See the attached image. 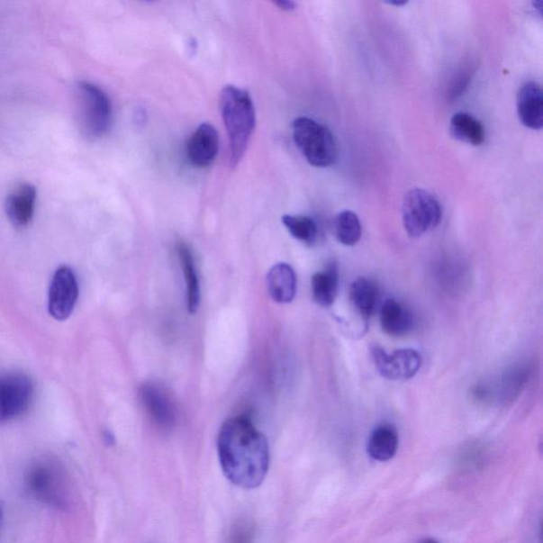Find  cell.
Listing matches in <instances>:
<instances>
[{
	"mask_svg": "<svg viewBox=\"0 0 543 543\" xmlns=\"http://www.w3.org/2000/svg\"><path fill=\"white\" fill-rule=\"evenodd\" d=\"M38 190L30 183H21L12 189L5 203V211L16 229L32 223L37 207Z\"/></svg>",
	"mask_w": 543,
	"mask_h": 543,
	"instance_id": "obj_10",
	"label": "cell"
},
{
	"mask_svg": "<svg viewBox=\"0 0 543 543\" xmlns=\"http://www.w3.org/2000/svg\"><path fill=\"white\" fill-rule=\"evenodd\" d=\"M77 111L82 128L88 136L98 139L109 132L113 107L109 95L95 83L81 81L76 87Z\"/></svg>",
	"mask_w": 543,
	"mask_h": 543,
	"instance_id": "obj_4",
	"label": "cell"
},
{
	"mask_svg": "<svg viewBox=\"0 0 543 543\" xmlns=\"http://www.w3.org/2000/svg\"><path fill=\"white\" fill-rule=\"evenodd\" d=\"M334 234L339 243L354 247L362 237V225L354 212L343 211L334 219Z\"/></svg>",
	"mask_w": 543,
	"mask_h": 543,
	"instance_id": "obj_21",
	"label": "cell"
},
{
	"mask_svg": "<svg viewBox=\"0 0 543 543\" xmlns=\"http://www.w3.org/2000/svg\"><path fill=\"white\" fill-rule=\"evenodd\" d=\"M380 325L391 337L407 336L414 328V316L403 303L390 298L381 306Z\"/></svg>",
	"mask_w": 543,
	"mask_h": 543,
	"instance_id": "obj_14",
	"label": "cell"
},
{
	"mask_svg": "<svg viewBox=\"0 0 543 543\" xmlns=\"http://www.w3.org/2000/svg\"><path fill=\"white\" fill-rule=\"evenodd\" d=\"M292 132L298 150L310 165L326 168L338 159V145L331 131L312 118L297 117Z\"/></svg>",
	"mask_w": 543,
	"mask_h": 543,
	"instance_id": "obj_3",
	"label": "cell"
},
{
	"mask_svg": "<svg viewBox=\"0 0 543 543\" xmlns=\"http://www.w3.org/2000/svg\"><path fill=\"white\" fill-rule=\"evenodd\" d=\"M140 398L149 416L159 428L168 430L175 426L176 419L175 407L160 387L153 384L143 385Z\"/></svg>",
	"mask_w": 543,
	"mask_h": 543,
	"instance_id": "obj_12",
	"label": "cell"
},
{
	"mask_svg": "<svg viewBox=\"0 0 543 543\" xmlns=\"http://www.w3.org/2000/svg\"><path fill=\"white\" fill-rule=\"evenodd\" d=\"M26 487L35 499L57 509L68 502L67 477L59 465L50 459L35 462L28 469Z\"/></svg>",
	"mask_w": 543,
	"mask_h": 543,
	"instance_id": "obj_5",
	"label": "cell"
},
{
	"mask_svg": "<svg viewBox=\"0 0 543 543\" xmlns=\"http://www.w3.org/2000/svg\"><path fill=\"white\" fill-rule=\"evenodd\" d=\"M79 298V284L73 268L63 266L52 276L48 292V312L53 319L65 321L74 312Z\"/></svg>",
	"mask_w": 543,
	"mask_h": 543,
	"instance_id": "obj_8",
	"label": "cell"
},
{
	"mask_svg": "<svg viewBox=\"0 0 543 543\" xmlns=\"http://www.w3.org/2000/svg\"><path fill=\"white\" fill-rule=\"evenodd\" d=\"M220 109L229 135L230 163L235 168L246 154L254 133L255 106L247 91L229 86L221 92Z\"/></svg>",
	"mask_w": 543,
	"mask_h": 543,
	"instance_id": "obj_2",
	"label": "cell"
},
{
	"mask_svg": "<svg viewBox=\"0 0 543 543\" xmlns=\"http://www.w3.org/2000/svg\"><path fill=\"white\" fill-rule=\"evenodd\" d=\"M421 543H439V542L433 538H427V539L421 541Z\"/></svg>",
	"mask_w": 543,
	"mask_h": 543,
	"instance_id": "obj_27",
	"label": "cell"
},
{
	"mask_svg": "<svg viewBox=\"0 0 543 543\" xmlns=\"http://www.w3.org/2000/svg\"><path fill=\"white\" fill-rule=\"evenodd\" d=\"M283 223L290 234L297 239V240L306 244H313L316 239H318V225L310 217L285 214L283 217Z\"/></svg>",
	"mask_w": 543,
	"mask_h": 543,
	"instance_id": "obj_22",
	"label": "cell"
},
{
	"mask_svg": "<svg viewBox=\"0 0 543 543\" xmlns=\"http://www.w3.org/2000/svg\"><path fill=\"white\" fill-rule=\"evenodd\" d=\"M177 253L184 271L185 282H186L188 312L195 313L200 305L201 290L194 255L185 243L178 244Z\"/></svg>",
	"mask_w": 543,
	"mask_h": 543,
	"instance_id": "obj_20",
	"label": "cell"
},
{
	"mask_svg": "<svg viewBox=\"0 0 543 543\" xmlns=\"http://www.w3.org/2000/svg\"><path fill=\"white\" fill-rule=\"evenodd\" d=\"M518 115L520 122L530 130L543 127V94L538 83H524L517 97Z\"/></svg>",
	"mask_w": 543,
	"mask_h": 543,
	"instance_id": "obj_13",
	"label": "cell"
},
{
	"mask_svg": "<svg viewBox=\"0 0 543 543\" xmlns=\"http://www.w3.org/2000/svg\"><path fill=\"white\" fill-rule=\"evenodd\" d=\"M529 379L527 367H515L504 376L500 386V397L510 402L515 399L523 390Z\"/></svg>",
	"mask_w": 543,
	"mask_h": 543,
	"instance_id": "obj_23",
	"label": "cell"
},
{
	"mask_svg": "<svg viewBox=\"0 0 543 543\" xmlns=\"http://www.w3.org/2000/svg\"><path fill=\"white\" fill-rule=\"evenodd\" d=\"M312 286L313 300L316 303L324 308L332 306L339 292L338 267L331 264L324 271L314 274Z\"/></svg>",
	"mask_w": 543,
	"mask_h": 543,
	"instance_id": "obj_18",
	"label": "cell"
},
{
	"mask_svg": "<svg viewBox=\"0 0 543 543\" xmlns=\"http://www.w3.org/2000/svg\"><path fill=\"white\" fill-rule=\"evenodd\" d=\"M276 5L284 11H294L296 8V4L289 2V0H282V2H277Z\"/></svg>",
	"mask_w": 543,
	"mask_h": 543,
	"instance_id": "obj_25",
	"label": "cell"
},
{
	"mask_svg": "<svg viewBox=\"0 0 543 543\" xmlns=\"http://www.w3.org/2000/svg\"><path fill=\"white\" fill-rule=\"evenodd\" d=\"M350 302L363 320L372 318L379 303V289L373 280L357 278L350 286Z\"/></svg>",
	"mask_w": 543,
	"mask_h": 543,
	"instance_id": "obj_17",
	"label": "cell"
},
{
	"mask_svg": "<svg viewBox=\"0 0 543 543\" xmlns=\"http://www.w3.org/2000/svg\"><path fill=\"white\" fill-rule=\"evenodd\" d=\"M450 132L459 141L471 146H481L485 141V128L469 113H457L450 122Z\"/></svg>",
	"mask_w": 543,
	"mask_h": 543,
	"instance_id": "obj_19",
	"label": "cell"
},
{
	"mask_svg": "<svg viewBox=\"0 0 543 543\" xmlns=\"http://www.w3.org/2000/svg\"><path fill=\"white\" fill-rule=\"evenodd\" d=\"M255 529L252 523L239 521L232 527L229 543H253Z\"/></svg>",
	"mask_w": 543,
	"mask_h": 543,
	"instance_id": "obj_24",
	"label": "cell"
},
{
	"mask_svg": "<svg viewBox=\"0 0 543 543\" xmlns=\"http://www.w3.org/2000/svg\"><path fill=\"white\" fill-rule=\"evenodd\" d=\"M372 356L381 377L392 381L413 378L419 373L422 363L421 356L414 349H399L390 355L385 349L375 346Z\"/></svg>",
	"mask_w": 543,
	"mask_h": 543,
	"instance_id": "obj_9",
	"label": "cell"
},
{
	"mask_svg": "<svg viewBox=\"0 0 543 543\" xmlns=\"http://www.w3.org/2000/svg\"><path fill=\"white\" fill-rule=\"evenodd\" d=\"M3 522H4V511H3L2 506H0V533H2Z\"/></svg>",
	"mask_w": 543,
	"mask_h": 543,
	"instance_id": "obj_26",
	"label": "cell"
},
{
	"mask_svg": "<svg viewBox=\"0 0 543 543\" xmlns=\"http://www.w3.org/2000/svg\"><path fill=\"white\" fill-rule=\"evenodd\" d=\"M443 219V208L428 191L415 188L404 196L403 221L405 231L413 238L421 237L438 228Z\"/></svg>",
	"mask_w": 543,
	"mask_h": 543,
	"instance_id": "obj_6",
	"label": "cell"
},
{
	"mask_svg": "<svg viewBox=\"0 0 543 543\" xmlns=\"http://www.w3.org/2000/svg\"><path fill=\"white\" fill-rule=\"evenodd\" d=\"M267 288L274 302L288 303L294 301L297 289L294 267L284 262L274 266L267 276Z\"/></svg>",
	"mask_w": 543,
	"mask_h": 543,
	"instance_id": "obj_15",
	"label": "cell"
},
{
	"mask_svg": "<svg viewBox=\"0 0 543 543\" xmlns=\"http://www.w3.org/2000/svg\"><path fill=\"white\" fill-rule=\"evenodd\" d=\"M221 467L232 484L258 488L270 466L267 439L247 417L239 416L223 423L218 437Z\"/></svg>",
	"mask_w": 543,
	"mask_h": 543,
	"instance_id": "obj_1",
	"label": "cell"
},
{
	"mask_svg": "<svg viewBox=\"0 0 543 543\" xmlns=\"http://www.w3.org/2000/svg\"><path fill=\"white\" fill-rule=\"evenodd\" d=\"M399 446L397 429L392 423L376 428L369 437L367 452L375 461L387 462L396 456Z\"/></svg>",
	"mask_w": 543,
	"mask_h": 543,
	"instance_id": "obj_16",
	"label": "cell"
},
{
	"mask_svg": "<svg viewBox=\"0 0 543 543\" xmlns=\"http://www.w3.org/2000/svg\"><path fill=\"white\" fill-rule=\"evenodd\" d=\"M189 162L198 168H205L216 159L219 152V134L211 123L199 125L187 142Z\"/></svg>",
	"mask_w": 543,
	"mask_h": 543,
	"instance_id": "obj_11",
	"label": "cell"
},
{
	"mask_svg": "<svg viewBox=\"0 0 543 543\" xmlns=\"http://www.w3.org/2000/svg\"><path fill=\"white\" fill-rule=\"evenodd\" d=\"M34 385L23 373L0 375V423L19 420L32 408Z\"/></svg>",
	"mask_w": 543,
	"mask_h": 543,
	"instance_id": "obj_7",
	"label": "cell"
}]
</instances>
